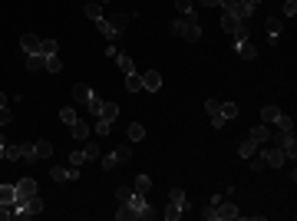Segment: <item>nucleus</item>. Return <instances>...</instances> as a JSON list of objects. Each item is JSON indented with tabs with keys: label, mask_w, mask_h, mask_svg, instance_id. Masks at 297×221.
Returning <instances> with one entry per match:
<instances>
[{
	"label": "nucleus",
	"mask_w": 297,
	"mask_h": 221,
	"mask_svg": "<svg viewBox=\"0 0 297 221\" xmlns=\"http://www.w3.org/2000/svg\"><path fill=\"white\" fill-rule=\"evenodd\" d=\"M172 33L182 40H188V43H195L198 37H202V24H198V14L192 10V14H182L179 20L172 24Z\"/></svg>",
	"instance_id": "nucleus-1"
},
{
	"label": "nucleus",
	"mask_w": 297,
	"mask_h": 221,
	"mask_svg": "<svg viewBox=\"0 0 297 221\" xmlns=\"http://www.w3.org/2000/svg\"><path fill=\"white\" fill-rule=\"evenodd\" d=\"M218 7H225V14H231V17H238V20H248L251 14H254V7H251L248 0H221Z\"/></svg>",
	"instance_id": "nucleus-2"
},
{
	"label": "nucleus",
	"mask_w": 297,
	"mask_h": 221,
	"mask_svg": "<svg viewBox=\"0 0 297 221\" xmlns=\"http://www.w3.org/2000/svg\"><path fill=\"white\" fill-rule=\"evenodd\" d=\"M235 218H238V205L231 198H221L215 205V221H235Z\"/></svg>",
	"instance_id": "nucleus-3"
},
{
	"label": "nucleus",
	"mask_w": 297,
	"mask_h": 221,
	"mask_svg": "<svg viewBox=\"0 0 297 221\" xmlns=\"http://www.w3.org/2000/svg\"><path fill=\"white\" fill-rule=\"evenodd\" d=\"M274 135V142H277V149L287 152V158H294L297 152V142H294V132H271Z\"/></svg>",
	"instance_id": "nucleus-4"
},
{
	"label": "nucleus",
	"mask_w": 297,
	"mask_h": 221,
	"mask_svg": "<svg viewBox=\"0 0 297 221\" xmlns=\"http://www.w3.org/2000/svg\"><path fill=\"white\" fill-rule=\"evenodd\" d=\"M14 188H17V205H24L27 198L37 195V182H33V178H24V182H17Z\"/></svg>",
	"instance_id": "nucleus-5"
},
{
	"label": "nucleus",
	"mask_w": 297,
	"mask_h": 221,
	"mask_svg": "<svg viewBox=\"0 0 297 221\" xmlns=\"http://www.w3.org/2000/svg\"><path fill=\"white\" fill-rule=\"evenodd\" d=\"M50 178H53V182H73V178H79V168H63V165H53L50 168Z\"/></svg>",
	"instance_id": "nucleus-6"
},
{
	"label": "nucleus",
	"mask_w": 297,
	"mask_h": 221,
	"mask_svg": "<svg viewBox=\"0 0 297 221\" xmlns=\"http://www.w3.org/2000/svg\"><path fill=\"white\" fill-rule=\"evenodd\" d=\"M205 109H208V116H211V126H215V129H221V126L228 122V119L221 116V103H218V99H208V103H205Z\"/></svg>",
	"instance_id": "nucleus-7"
},
{
	"label": "nucleus",
	"mask_w": 297,
	"mask_h": 221,
	"mask_svg": "<svg viewBox=\"0 0 297 221\" xmlns=\"http://www.w3.org/2000/svg\"><path fill=\"white\" fill-rule=\"evenodd\" d=\"M142 89H148V93H159V89H162V76H159V70L142 73Z\"/></svg>",
	"instance_id": "nucleus-8"
},
{
	"label": "nucleus",
	"mask_w": 297,
	"mask_h": 221,
	"mask_svg": "<svg viewBox=\"0 0 297 221\" xmlns=\"http://www.w3.org/2000/svg\"><path fill=\"white\" fill-rule=\"evenodd\" d=\"M235 53L241 56V60H254V56H258V47H254L251 37H248V40H238V43H235Z\"/></svg>",
	"instance_id": "nucleus-9"
},
{
	"label": "nucleus",
	"mask_w": 297,
	"mask_h": 221,
	"mask_svg": "<svg viewBox=\"0 0 297 221\" xmlns=\"http://www.w3.org/2000/svg\"><path fill=\"white\" fill-rule=\"evenodd\" d=\"M261 152H264V149H261ZM264 162H267L271 168H281L284 162H287V152H284V149H267V152H264Z\"/></svg>",
	"instance_id": "nucleus-10"
},
{
	"label": "nucleus",
	"mask_w": 297,
	"mask_h": 221,
	"mask_svg": "<svg viewBox=\"0 0 297 221\" xmlns=\"http://www.w3.org/2000/svg\"><path fill=\"white\" fill-rule=\"evenodd\" d=\"M20 50H24L27 56L40 53V37H37V33H24V37H20Z\"/></svg>",
	"instance_id": "nucleus-11"
},
{
	"label": "nucleus",
	"mask_w": 297,
	"mask_h": 221,
	"mask_svg": "<svg viewBox=\"0 0 297 221\" xmlns=\"http://www.w3.org/2000/svg\"><path fill=\"white\" fill-rule=\"evenodd\" d=\"M89 96H93V89H89L86 83H76V86H73V99H76V106H86Z\"/></svg>",
	"instance_id": "nucleus-12"
},
{
	"label": "nucleus",
	"mask_w": 297,
	"mask_h": 221,
	"mask_svg": "<svg viewBox=\"0 0 297 221\" xmlns=\"http://www.w3.org/2000/svg\"><path fill=\"white\" fill-rule=\"evenodd\" d=\"M264 30H267V37H271V43H277V37H281V17H267Z\"/></svg>",
	"instance_id": "nucleus-13"
},
{
	"label": "nucleus",
	"mask_w": 297,
	"mask_h": 221,
	"mask_svg": "<svg viewBox=\"0 0 297 221\" xmlns=\"http://www.w3.org/2000/svg\"><path fill=\"white\" fill-rule=\"evenodd\" d=\"M148 188H152V178H148V175H139V178L132 182V195H142V198H145Z\"/></svg>",
	"instance_id": "nucleus-14"
},
{
	"label": "nucleus",
	"mask_w": 297,
	"mask_h": 221,
	"mask_svg": "<svg viewBox=\"0 0 297 221\" xmlns=\"http://www.w3.org/2000/svg\"><path fill=\"white\" fill-rule=\"evenodd\" d=\"M248 139H254L258 145H264L267 139H271V129H267L264 122H261V126H254V129H251V135H248Z\"/></svg>",
	"instance_id": "nucleus-15"
},
{
	"label": "nucleus",
	"mask_w": 297,
	"mask_h": 221,
	"mask_svg": "<svg viewBox=\"0 0 297 221\" xmlns=\"http://www.w3.org/2000/svg\"><path fill=\"white\" fill-rule=\"evenodd\" d=\"M0 158H7V162L24 158V145H4V149H0Z\"/></svg>",
	"instance_id": "nucleus-16"
},
{
	"label": "nucleus",
	"mask_w": 297,
	"mask_h": 221,
	"mask_svg": "<svg viewBox=\"0 0 297 221\" xmlns=\"http://www.w3.org/2000/svg\"><path fill=\"white\" fill-rule=\"evenodd\" d=\"M116 218L119 221H132V218H139V211H135L129 201H119V211H116Z\"/></svg>",
	"instance_id": "nucleus-17"
},
{
	"label": "nucleus",
	"mask_w": 297,
	"mask_h": 221,
	"mask_svg": "<svg viewBox=\"0 0 297 221\" xmlns=\"http://www.w3.org/2000/svg\"><path fill=\"white\" fill-rule=\"evenodd\" d=\"M20 208H24V211L33 218V214H40V211H43V201H40V195H33V198H27V201H24Z\"/></svg>",
	"instance_id": "nucleus-18"
},
{
	"label": "nucleus",
	"mask_w": 297,
	"mask_h": 221,
	"mask_svg": "<svg viewBox=\"0 0 297 221\" xmlns=\"http://www.w3.org/2000/svg\"><path fill=\"white\" fill-rule=\"evenodd\" d=\"M70 135H73V139H79V142H83V139H86V135H89V126H86V122H83V119H76V122H73V126H70Z\"/></svg>",
	"instance_id": "nucleus-19"
},
{
	"label": "nucleus",
	"mask_w": 297,
	"mask_h": 221,
	"mask_svg": "<svg viewBox=\"0 0 297 221\" xmlns=\"http://www.w3.org/2000/svg\"><path fill=\"white\" fill-rule=\"evenodd\" d=\"M96 27L102 30V37H106V40H116V37H119V30L109 24V20H106V17H99V20H96Z\"/></svg>",
	"instance_id": "nucleus-20"
},
{
	"label": "nucleus",
	"mask_w": 297,
	"mask_h": 221,
	"mask_svg": "<svg viewBox=\"0 0 297 221\" xmlns=\"http://www.w3.org/2000/svg\"><path fill=\"white\" fill-rule=\"evenodd\" d=\"M33 155H37V162H40V158H50V155H53V142H47V139L37 142V145H33Z\"/></svg>",
	"instance_id": "nucleus-21"
},
{
	"label": "nucleus",
	"mask_w": 297,
	"mask_h": 221,
	"mask_svg": "<svg viewBox=\"0 0 297 221\" xmlns=\"http://www.w3.org/2000/svg\"><path fill=\"white\" fill-rule=\"evenodd\" d=\"M116 116H119V106H116V103H102L99 119H106V122H116Z\"/></svg>",
	"instance_id": "nucleus-22"
},
{
	"label": "nucleus",
	"mask_w": 297,
	"mask_h": 221,
	"mask_svg": "<svg viewBox=\"0 0 297 221\" xmlns=\"http://www.w3.org/2000/svg\"><path fill=\"white\" fill-rule=\"evenodd\" d=\"M43 66H47V56H43V53H30V56H27V70L37 73V70H43Z\"/></svg>",
	"instance_id": "nucleus-23"
},
{
	"label": "nucleus",
	"mask_w": 297,
	"mask_h": 221,
	"mask_svg": "<svg viewBox=\"0 0 297 221\" xmlns=\"http://www.w3.org/2000/svg\"><path fill=\"white\" fill-rule=\"evenodd\" d=\"M125 89H129V93H142V76L139 73H125Z\"/></svg>",
	"instance_id": "nucleus-24"
},
{
	"label": "nucleus",
	"mask_w": 297,
	"mask_h": 221,
	"mask_svg": "<svg viewBox=\"0 0 297 221\" xmlns=\"http://www.w3.org/2000/svg\"><path fill=\"white\" fill-rule=\"evenodd\" d=\"M169 201H172V205H182V211H188V198H185V191H182V188L169 191Z\"/></svg>",
	"instance_id": "nucleus-25"
},
{
	"label": "nucleus",
	"mask_w": 297,
	"mask_h": 221,
	"mask_svg": "<svg viewBox=\"0 0 297 221\" xmlns=\"http://www.w3.org/2000/svg\"><path fill=\"white\" fill-rule=\"evenodd\" d=\"M83 14H86L89 20H99V17H102V4H99V0H89L86 7H83Z\"/></svg>",
	"instance_id": "nucleus-26"
},
{
	"label": "nucleus",
	"mask_w": 297,
	"mask_h": 221,
	"mask_svg": "<svg viewBox=\"0 0 297 221\" xmlns=\"http://www.w3.org/2000/svg\"><path fill=\"white\" fill-rule=\"evenodd\" d=\"M258 149H261V145L254 142V139H244V142L238 145V152H241V158H251V155H254V152H258Z\"/></svg>",
	"instance_id": "nucleus-27"
},
{
	"label": "nucleus",
	"mask_w": 297,
	"mask_h": 221,
	"mask_svg": "<svg viewBox=\"0 0 297 221\" xmlns=\"http://www.w3.org/2000/svg\"><path fill=\"white\" fill-rule=\"evenodd\" d=\"M274 126H277V132H294V122H290V116H284V112H277Z\"/></svg>",
	"instance_id": "nucleus-28"
},
{
	"label": "nucleus",
	"mask_w": 297,
	"mask_h": 221,
	"mask_svg": "<svg viewBox=\"0 0 297 221\" xmlns=\"http://www.w3.org/2000/svg\"><path fill=\"white\" fill-rule=\"evenodd\" d=\"M116 63H119V70H122V73H135V66H132V56H129V53H122V50H119Z\"/></svg>",
	"instance_id": "nucleus-29"
},
{
	"label": "nucleus",
	"mask_w": 297,
	"mask_h": 221,
	"mask_svg": "<svg viewBox=\"0 0 297 221\" xmlns=\"http://www.w3.org/2000/svg\"><path fill=\"white\" fill-rule=\"evenodd\" d=\"M7 122H14V112L7 109V96L0 93V126H7Z\"/></svg>",
	"instance_id": "nucleus-30"
},
{
	"label": "nucleus",
	"mask_w": 297,
	"mask_h": 221,
	"mask_svg": "<svg viewBox=\"0 0 297 221\" xmlns=\"http://www.w3.org/2000/svg\"><path fill=\"white\" fill-rule=\"evenodd\" d=\"M277 112H281L277 106H261V122H264V126H271L274 119H277Z\"/></svg>",
	"instance_id": "nucleus-31"
},
{
	"label": "nucleus",
	"mask_w": 297,
	"mask_h": 221,
	"mask_svg": "<svg viewBox=\"0 0 297 221\" xmlns=\"http://www.w3.org/2000/svg\"><path fill=\"white\" fill-rule=\"evenodd\" d=\"M264 165H267V162H264V152H254V155H251V172H264Z\"/></svg>",
	"instance_id": "nucleus-32"
},
{
	"label": "nucleus",
	"mask_w": 297,
	"mask_h": 221,
	"mask_svg": "<svg viewBox=\"0 0 297 221\" xmlns=\"http://www.w3.org/2000/svg\"><path fill=\"white\" fill-rule=\"evenodd\" d=\"M56 50H60V43H56V40H40V53H43V56H53Z\"/></svg>",
	"instance_id": "nucleus-33"
},
{
	"label": "nucleus",
	"mask_w": 297,
	"mask_h": 221,
	"mask_svg": "<svg viewBox=\"0 0 297 221\" xmlns=\"http://www.w3.org/2000/svg\"><path fill=\"white\" fill-rule=\"evenodd\" d=\"M139 139H145V129L139 122H129V142H139Z\"/></svg>",
	"instance_id": "nucleus-34"
},
{
	"label": "nucleus",
	"mask_w": 297,
	"mask_h": 221,
	"mask_svg": "<svg viewBox=\"0 0 297 221\" xmlns=\"http://www.w3.org/2000/svg\"><path fill=\"white\" fill-rule=\"evenodd\" d=\"M0 201H14L17 205V188L14 185H0Z\"/></svg>",
	"instance_id": "nucleus-35"
},
{
	"label": "nucleus",
	"mask_w": 297,
	"mask_h": 221,
	"mask_svg": "<svg viewBox=\"0 0 297 221\" xmlns=\"http://www.w3.org/2000/svg\"><path fill=\"white\" fill-rule=\"evenodd\" d=\"M221 27H225V33H235V30H238V17L221 14Z\"/></svg>",
	"instance_id": "nucleus-36"
},
{
	"label": "nucleus",
	"mask_w": 297,
	"mask_h": 221,
	"mask_svg": "<svg viewBox=\"0 0 297 221\" xmlns=\"http://www.w3.org/2000/svg\"><path fill=\"white\" fill-rule=\"evenodd\" d=\"M14 211H17V205H14V201H0V221L14 218Z\"/></svg>",
	"instance_id": "nucleus-37"
},
{
	"label": "nucleus",
	"mask_w": 297,
	"mask_h": 221,
	"mask_svg": "<svg viewBox=\"0 0 297 221\" xmlns=\"http://www.w3.org/2000/svg\"><path fill=\"white\" fill-rule=\"evenodd\" d=\"M43 70H50V73H60L63 70V60H60V56H47V66H43Z\"/></svg>",
	"instance_id": "nucleus-38"
},
{
	"label": "nucleus",
	"mask_w": 297,
	"mask_h": 221,
	"mask_svg": "<svg viewBox=\"0 0 297 221\" xmlns=\"http://www.w3.org/2000/svg\"><path fill=\"white\" fill-rule=\"evenodd\" d=\"M165 218H169V221H179L182 218V205H172V201H169V208H165Z\"/></svg>",
	"instance_id": "nucleus-39"
},
{
	"label": "nucleus",
	"mask_w": 297,
	"mask_h": 221,
	"mask_svg": "<svg viewBox=\"0 0 297 221\" xmlns=\"http://www.w3.org/2000/svg\"><path fill=\"white\" fill-rule=\"evenodd\" d=\"M116 158H119V165H122V162H129V158H132V145H119V149H116Z\"/></svg>",
	"instance_id": "nucleus-40"
},
{
	"label": "nucleus",
	"mask_w": 297,
	"mask_h": 221,
	"mask_svg": "<svg viewBox=\"0 0 297 221\" xmlns=\"http://www.w3.org/2000/svg\"><path fill=\"white\" fill-rule=\"evenodd\" d=\"M60 119L66 122V126H73V122H76V109H73V106H66V109H60Z\"/></svg>",
	"instance_id": "nucleus-41"
},
{
	"label": "nucleus",
	"mask_w": 297,
	"mask_h": 221,
	"mask_svg": "<svg viewBox=\"0 0 297 221\" xmlns=\"http://www.w3.org/2000/svg\"><path fill=\"white\" fill-rule=\"evenodd\" d=\"M109 24L116 27L119 33H122V30H125V24H129V14H116V17H112V20H109Z\"/></svg>",
	"instance_id": "nucleus-42"
},
{
	"label": "nucleus",
	"mask_w": 297,
	"mask_h": 221,
	"mask_svg": "<svg viewBox=\"0 0 297 221\" xmlns=\"http://www.w3.org/2000/svg\"><path fill=\"white\" fill-rule=\"evenodd\" d=\"M86 106H89V112H93V116L99 119V109H102V99H99V96L93 93V96H89V103H86Z\"/></svg>",
	"instance_id": "nucleus-43"
},
{
	"label": "nucleus",
	"mask_w": 297,
	"mask_h": 221,
	"mask_svg": "<svg viewBox=\"0 0 297 221\" xmlns=\"http://www.w3.org/2000/svg\"><path fill=\"white\" fill-rule=\"evenodd\" d=\"M139 218H159V208H156V205H148V201H145V205L139 208Z\"/></svg>",
	"instance_id": "nucleus-44"
},
{
	"label": "nucleus",
	"mask_w": 297,
	"mask_h": 221,
	"mask_svg": "<svg viewBox=\"0 0 297 221\" xmlns=\"http://www.w3.org/2000/svg\"><path fill=\"white\" fill-rule=\"evenodd\" d=\"M83 158H99V145L86 142V145H83Z\"/></svg>",
	"instance_id": "nucleus-45"
},
{
	"label": "nucleus",
	"mask_w": 297,
	"mask_h": 221,
	"mask_svg": "<svg viewBox=\"0 0 297 221\" xmlns=\"http://www.w3.org/2000/svg\"><path fill=\"white\" fill-rule=\"evenodd\" d=\"M221 116H225V119H235L238 116V106L235 103H221Z\"/></svg>",
	"instance_id": "nucleus-46"
},
{
	"label": "nucleus",
	"mask_w": 297,
	"mask_h": 221,
	"mask_svg": "<svg viewBox=\"0 0 297 221\" xmlns=\"http://www.w3.org/2000/svg\"><path fill=\"white\" fill-rule=\"evenodd\" d=\"M93 132H99V135H109V132H112V122H106V119H99Z\"/></svg>",
	"instance_id": "nucleus-47"
},
{
	"label": "nucleus",
	"mask_w": 297,
	"mask_h": 221,
	"mask_svg": "<svg viewBox=\"0 0 297 221\" xmlns=\"http://www.w3.org/2000/svg\"><path fill=\"white\" fill-rule=\"evenodd\" d=\"M119 165V158H116V152H112V155H106L102 158V168H106V172H112V168Z\"/></svg>",
	"instance_id": "nucleus-48"
},
{
	"label": "nucleus",
	"mask_w": 297,
	"mask_h": 221,
	"mask_svg": "<svg viewBox=\"0 0 297 221\" xmlns=\"http://www.w3.org/2000/svg\"><path fill=\"white\" fill-rule=\"evenodd\" d=\"M116 198L119 201H129V198H132V185H122V188L116 191Z\"/></svg>",
	"instance_id": "nucleus-49"
},
{
	"label": "nucleus",
	"mask_w": 297,
	"mask_h": 221,
	"mask_svg": "<svg viewBox=\"0 0 297 221\" xmlns=\"http://www.w3.org/2000/svg\"><path fill=\"white\" fill-rule=\"evenodd\" d=\"M83 162H86V158H83V149H76V152L70 155V165H73V168H79Z\"/></svg>",
	"instance_id": "nucleus-50"
},
{
	"label": "nucleus",
	"mask_w": 297,
	"mask_h": 221,
	"mask_svg": "<svg viewBox=\"0 0 297 221\" xmlns=\"http://www.w3.org/2000/svg\"><path fill=\"white\" fill-rule=\"evenodd\" d=\"M175 7H179V14H192V0H175Z\"/></svg>",
	"instance_id": "nucleus-51"
},
{
	"label": "nucleus",
	"mask_w": 297,
	"mask_h": 221,
	"mask_svg": "<svg viewBox=\"0 0 297 221\" xmlns=\"http://www.w3.org/2000/svg\"><path fill=\"white\" fill-rule=\"evenodd\" d=\"M297 14V0H284V17H294Z\"/></svg>",
	"instance_id": "nucleus-52"
},
{
	"label": "nucleus",
	"mask_w": 297,
	"mask_h": 221,
	"mask_svg": "<svg viewBox=\"0 0 297 221\" xmlns=\"http://www.w3.org/2000/svg\"><path fill=\"white\" fill-rule=\"evenodd\" d=\"M24 158H27V162H37V155H33V145H27V142H24Z\"/></svg>",
	"instance_id": "nucleus-53"
},
{
	"label": "nucleus",
	"mask_w": 297,
	"mask_h": 221,
	"mask_svg": "<svg viewBox=\"0 0 297 221\" xmlns=\"http://www.w3.org/2000/svg\"><path fill=\"white\" fill-rule=\"evenodd\" d=\"M202 218H205V221H215V205H208V208H205V211H202Z\"/></svg>",
	"instance_id": "nucleus-54"
},
{
	"label": "nucleus",
	"mask_w": 297,
	"mask_h": 221,
	"mask_svg": "<svg viewBox=\"0 0 297 221\" xmlns=\"http://www.w3.org/2000/svg\"><path fill=\"white\" fill-rule=\"evenodd\" d=\"M198 4H202V7H218L221 0H198Z\"/></svg>",
	"instance_id": "nucleus-55"
},
{
	"label": "nucleus",
	"mask_w": 297,
	"mask_h": 221,
	"mask_svg": "<svg viewBox=\"0 0 297 221\" xmlns=\"http://www.w3.org/2000/svg\"><path fill=\"white\" fill-rule=\"evenodd\" d=\"M248 4H251V7H258V4H261V0H248Z\"/></svg>",
	"instance_id": "nucleus-56"
},
{
	"label": "nucleus",
	"mask_w": 297,
	"mask_h": 221,
	"mask_svg": "<svg viewBox=\"0 0 297 221\" xmlns=\"http://www.w3.org/2000/svg\"><path fill=\"white\" fill-rule=\"evenodd\" d=\"M0 149H4V135H0Z\"/></svg>",
	"instance_id": "nucleus-57"
},
{
	"label": "nucleus",
	"mask_w": 297,
	"mask_h": 221,
	"mask_svg": "<svg viewBox=\"0 0 297 221\" xmlns=\"http://www.w3.org/2000/svg\"><path fill=\"white\" fill-rule=\"evenodd\" d=\"M99 4H109V0H99Z\"/></svg>",
	"instance_id": "nucleus-58"
}]
</instances>
